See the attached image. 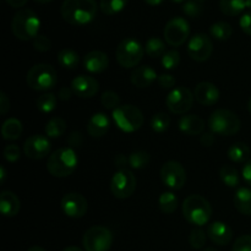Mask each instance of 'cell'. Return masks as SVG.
I'll return each mask as SVG.
<instances>
[{"label":"cell","instance_id":"obj_5","mask_svg":"<svg viewBox=\"0 0 251 251\" xmlns=\"http://www.w3.org/2000/svg\"><path fill=\"white\" fill-rule=\"evenodd\" d=\"M210 131L220 136H232L239 132L242 123L238 115L228 109H216L208 118Z\"/></svg>","mask_w":251,"mask_h":251},{"label":"cell","instance_id":"obj_41","mask_svg":"<svg viewBox=\"0 0 251 251\" xmlns=\"http://www.w3.org/2000/svg\"><path fill=\"white\" fill-rule=\"evenodd\" d=\"M100 102H102V105L104 108L114 110L119 107L120 98L118 93H115L114 91H105L100 96Z\"/></svg>","mask_w":251,"mask_h":251},{"label":"cell","instance_id":"obj_21","mask_svg":"<svg viewBox=\"0 0 251 251\" xmlns=\"http://www.w3.org/2000/svg\"><path fill=\"white\" fill-rule=\"evenodd\" d=\"M131 82L137 88H147L157 80V73L149 65H142L135 69L131 73Z\"/></svg>","mask_w":251,"mask_h":251},{"label":"cell","instance_id":"obj_62","mask_svg":"<svg viewBox=\"0 0 251 251\" xmlns=\"http://www.w3.org/2000/svg\"><path fill=\"white\" fill-rule=\"evenodd\" d=\"M247 7L251 10V0H247Z\"/></svg>","mask_w":251,"mask_h":251},{"label":"cell","instance_id":"obj_48","mask_svg":"<svg viewBox=\"0 0 251 251\" xmlns=\"http://www.w3.org/2000/svg\"><path fill=\"white\" fill-rule=\"evenodd\" d=\"M82 142H83L82 134L78 131L71 132L70 136H69L68 139V144L70 145L71 149H73V147H80L81 145H82Z\"/></svg>","mask_w":251,"mask_h":251},{"label":"cell","instance_id":"obj_34","mask_svg":"<svg viewBox=\"0 0 251 251\" xmlns=\"http://www.w3.org/2000/svg\"><path fill=\"white\" fill-rule=\"evenodd\" d=\"M210 33L217 41H227L233 33V28L228 22L218 21L210 27Z\"/></svg>","mask_w":251,"mask_h":251},{"label":"cell","instance_id":"obj_30","mask_svg":"<svg viewBox=\"0 0 251 251\" xmlns=\"http://www.w3.org/2000/svg\"><path fill=\"white\" fill-rule=\"evenodd\" d=\"M247 7V0H220V9L227 16H237Z\"/></svg>","mask_w":251,"mask_h":251},{"label":"cell","instance_id":"obj_60","mask_svg":"<svg viewBox=\"0 0 251 251\" xmlns=\"http://www.w3.org/2000/svg\"><path fill=\"white\" fill-rule=\"evenodd\" d=\"M248 110H249V113L251 114V97H250L249 102H248Z\"/></svg>","mask_w":251,"mask_h":251},{"label":"cell","instance_id":"obj_37","mask_svg":"<svg viewBox=\"0 0 251 251\" xmlns=\"http://www.w3.org/2000/svg\"><path fill=\"white\" fill-rule=\"evenodd\" d=\"M127 161L132 169H142L149 164L150 154L146 151H135L127 157Z\"/></svg>","mask_w":251,"mask_h":251},{"label":"cell","instance_id":"obj_53","mask_svg":"<svg viewBox=\"0 0 251 251\" xmlns=\"http://www.w3.org/2000/svg\"><path fill=\"white\" fill-rule=\"evenodd\" d=\"M73 90H71V87H61L60 90H59V100H69L71 98V96H73Z\"/></svg>","mask_w":251,"mask_h":251},{"label":"cell","instance_id":"obj_22","mask_svg":"<svg viewBox=\"0 0 251 251\" xmlns=\"http://www.w3.org/2000/svg\"><path fill=\"white\" fill-rule=\"evenodd\" d=\"M110 127V120L104 113H96L91 117L87 124V132L93 139L104 136Z\"/></svg>","mask_w":251,"mask_h":251},{"label":"cell","instance_id":"obj_64","mask_svg":"<svg viewBox=\"0 0 251 251\" xmlns=\"http://www.w3.org/2000/svg\"><path fill=\"white\" fill-rule=\"evenodd\" d=\"M198 1H200V2H201V1H205V0H198Z\"/></svg>","mask_w":251,"mask_h":251},{"label":"cell","instance_id":"obj_61","mask_svg":"<svg viewBox=\"0 0 251 251\" xmlns=\"http://www.w3.org/2000/svg\"><path fill=\"white\" fill-rule=\"evenodd\" d=\"M202 251H217L215 249V248H206V249H203Z\"/></svg>","mask_w":251,"mask_h":251},{"label":"cell","instance_id":"obj_15","mask_svg":"<svg viewBox=\"0 0 251 251\" xmlns=\"http://www.w3.org/2000/svg\"><path fill=\"white\" fill-rule=\"evenodd\" d=\"M61 210L68 217L81 218L87 213V200L78 193H69L61 200Z\"/></svg>","mask_w":251,"mask_h":251},{"label":"cell","instance_id":"obj_26","mask_svg":"<svg viewBox=\"0 0 251 251\" xmlns=\"http://www.w3.org/2000/svg\"><path fill=\"white\" fill-rule=\"evenodd\" d=\"M228 158L234 163H247L250 159L251 151L247 144L244 142H235L228 149Z\"/></svg>","mask_w":251,"mask_h":251},{"label":"cell","instance_id":"obj_2","mask_svg":"<svg viewBox=\"0 0 251 251\" xmlns=\"http://www.w3.org/2000/svg\"><path fill=\"white\" fill-rule=\"evenodd\" d=\"M78 164V157L71 147H61L49 156L47 169L55 178L71 176Z\"/></svg>","mask_w":251,"mask_h":251},{"label":"cell","instance_id":"obj_42","mask_svg":"<svg viewBox=\"0 0 251 251\" xmlns=\"http://www.w3.org/2000/svg\"><path fill=\"white\" fill-rule=\"evenodd\" d=\"M183 11L189 17H199L202 14V5L198 0H186L183 4Z\"/></svg>","mask_w":251,"mask_h":251},{"label":"cell","instance_id":"obj_35","mask_svg":"<svg viewBox=\"0 0 251 251\" xmlns=\"http://www.w3.org/2000/svg\"><path fill=\"white\" fill-rule=\"evenodd\" d=\"M150 125H151L152 130H153L154 132L162 134V132L167 131V130L169 129V125H171V118H169L168 114H166V113L159 112L151 118Z\"/></svg>","mask_w":251,"mask_h":251},{"label":"cell","instance_id":"obj_32","mask_svg":"<svg viewBox=\"0 0 251 251\" xmlns=\"http://www.w3.org/2000/svg\"><path fill=\"white\" fill-rule=\"evenodd\" d=\"M220 178L225 185L229 186V188H237L239 185V173H238L237 168L233 166H223L220 169Z\"/></svg>","mask_w":251,"mask_h":251},{"label":"cell","instance_id":"obj_59","mask_svg":"<svg viewBox=\"0 0 251 251\" xmlns=\"http://www.w3.org/2000/svg\"><path fill=\"white\" fill-rule=\"evenodd\" d=\"M36 2H38V4H48V2H51L53 0H34Z\"/></svg>","mask_w":251,"mask_h":251},{"label":"cell","instance_id":"obj_39","mask_svg":"<svg viewBox=\"0 0 251 251\" xmlns=\"http://www.w3.org/2000/svg\"><path fill=\"white\" fill-rule=\"evenodd\" d=\"M179 63H180V54L176 49L166 51V54L161 58V64L166 70H174L178 68Z\"/></svg>","mask_w":251,"mask_h":251},{"label":"cell","instance_id":"obj_58","mask_svg":"<svg viewBox=\"0 0 251 251\" xmlns=\"http://www.w3.org/2000/svg\"><path fill=\"white\" fill-rule=\"evenodd\" d=\"M27 251H46L43 249V248H41V247H38V245H34V247H32V248H29L28 250Z\"/></svg>","mask_w":251,"mask_h":251},{"label":"cell","instance_id":"obj_13","mask_svg":"<svg viewBox=\"0 0 251 251\" xmlns=\"http://www.w3.org/2000/svg\"><path fill=\"white\" fill-rule=\"evenodd\" d=\"M161 179L172 190H180L186 183V172L176 161H168L161 169Z\"/></svg>","mask_w":251,"mask_h":251},{"label":"cell","instance_id":"obj_4","mask_svg":"<svg viewBox=\"0 0 251 251\" xmlns=\"http://www.w3.org/2000/svg\"><path fill=\"white\" fill-rule=\"evenodd\" d=\"M41 21L32 10L24 9L16 12L11 22L12 33L21 41H29L38 36Z\"/></svg>","mask_w":251,"mask_h":251},{"label":"cell","instance_id":"obj_8","mask_svg":"<svg viewBox=\"0 0 251 251\" xmlns=\"http://www.w3.org/2000/svg\"><path fill=\"white\" fill-rule=\"evenodd\" d=\"M145 54V48L137 39L125 38L118 44L115 56L117 61L122 68L130 69L137 66L142 60Z\"/></svg>","mask_w":251,"mask_h":251},{"label":"cell","instance_id":"obj_7","mask_svg":"<svg viewBox=\"0 0 251 251\" xmlns=\"http://www.w3.org/2000/svg\"><path fill=\"white\" fill-rule=\"evenodd\" d=\"M113 120L122 131L135 132L144 125V114L135 105H119L113 110Z\"/></svg>","mask_w":251,"mask_h":251},{"label":"cell","instance_id":"obj_44","mask_svg":"<svg viewBox=\"0 0 251 251\" xmlns=\"http://www.w3.org/2000/svg\"><path fill=\"white\" fill-rule=\"evenodd\" d=\"M33 47L37 51L44 53V51H48L49 49H50L51 43H50V41H49L48 37L38 34V36L33 39Z\"/></svg>","mask_w":251,"mask_h":251},{"label":"cell","instance_id":"obj_11","mask_svg":"<svg viewBox=\"0 0 251 251\" xmlns=\"http://www.w3.org/2000/svg\"><path fill=\"white\" fill-rule=\"evenodd\" d=\"M164 39L172 47L183 46L190 34L189 22L183 17H173L164 27Z\"/></svg>","mask_w":251,"mask_h":251},{"label":"cell","instance_id":"obj_28","mask_svg":"<svg viewBox=\"0 0 251 251\" xmlns=\"http://www.w3.org/2000/svg\"><path fill=\"white\" fill-rule=\"evenodd\" d=\"M58 63L64 69H75L80 64V55L71 48H64L58 53Z\"/></svg>","mask_w":251,"mask_h":251},{"label":"cell","instance_id":"obj_43","mask_svg":"<svg viewBox=\"0 0 251 251\" xmlns=\"http://www.w3.org/2000/svg\"><path fill=\"white\" fill-rule=\"evenodd\" d=\"M20 149L17 145H7L4 150V157L7 162L10 163H15V162L19 161L20 158Z\"/></svg>","mask_w":251,"mask_h":251},{"label":"cell","instance_id":"obj_16","mask_svg":"<svg viewBox=\"0 0 251 251\" xmlns=\"http://www.w3.org/2000/svg\"><path fill=\"white\" fill-rule=\"evenodd\" d=\"M51 144L49 139L43 135H32L25 141L24 152L28 158L42 159L50 152Z\"/></svg>","mask_w":251,"mask_h":251},{"label":"cell","instance_id":"obj_1","mask_svg":"<svg viewBox=\"0 0 251 251\" xmlns=\"http://www.w3.org/2000/svg\"><path fill=\"white\" fill-rule=\"evenodd\" d=\"M97 9L96 0H64L60 11L68 24L83 26L95 19Z\"/></svg>","mask_w":251,"mask_h":251},{"label":"cell","instance_id":"obj_20","mask_svg":"<svg viewBox=\"0 0 251 251\" xmlns=\"http://www.w3.org/2000/svg\"><path fill=\"white\" fill-rule=\"evenodd\" d=\"M83 65L85 69L91 74L103 73L108 69L109 59L105 53L100 50H92L83 58Z\"/></svg>","mask_w":251,"mask_h":251},{"label":"cell","instance_id":"obj_12","mask_svg":"<svg viewBox=\"0 0 251 251\" xmlns=\"http://www.w3.org/2000/svg\"><path fill=\"white\" fill-rule=\"evenodd\" d=\"M194 100H195L194 93L189 88L180 86V87L173 88L169 92L166 103L169 112L173 114H185L193 107Z\"/></svg>","mask_w":251,"mask_h":251},{"label":"cell","instance_id":"obj_50","mask_svg":"<svg viewBox=\"0 0 251 251\" xmlns=\"http://www.w3.org/2000/svg\"><path fill=\"white\" fill-rule=\"evenodd\" d=\"M10 110V100L5 92L0 93V114L5 115Z\"/></svg>","mask_w":251,"mask_h":251},{"label":"cell","instance_id":"obj_9","mask_svg":"<svg viewBox=\"0 0 251 251\" xmlns=\"http://www.w3.org/2000/svg\"><path fill=\"white\" fill-rule=\"evenodd\" d=\"M82 243L86 251H108L113 244V234L107 227L93 226L86 230Z\"/></svg>","mask_w":251,"mask_h":251},{"label":"cell","instance_id":"obj_3","mask_svg":"<svg viewBox=\"0 0 251 251\" xmlns=\"http://www.w3.org/2000/svg\"><path fill=\"white\" fill-rule=\"evenodd\" d=\"M184 218L196 227L207 225L212 216V207L208 200L201 195H190L183 202Z\"/></svg>","mask_w":251,"mask_h":251},{"label":"cell","instance_id":"obj_25","mask_svg":"<svg viewBox=\"0 0 251 251\" xmlns=\"http://www.w3.org/2000/svg\"><path fill=\"white\" fill-rule=\"evenodd\" d=\"M234 206L239 213L251 216V189L239 188L234 195Z\"/></svg>","mask_w":251,"mask_h":251},{"label":"cell","instance_id":"obj_40","mask_svg":"<svg viewBox=\"0 0 251 251\" xmlns=\"http://www.w3.org/2000/svg\"><path fill=\"white\" fill-rule=\"evenodd\" d=\"M206 240H207V233L201 228H195L189 237V243H190L191 248L196 250L202 249L206 244Z\"/></svg>","mask_w":251,"mask_h":251},{"label":"cell","instance_id":"obj_49","mask_svg":"<svg viewBox=\"0 0 251 251\" xmlns=\"http://www.w3.org/2000/svg\"><path fill=\"white\" fill-rule=\"evenodd\" d=\"M215 141H216V134H213L212 131L205 132V134H202V136H201L200 139L201 145L205 147H211L213 144H215Z\"/></svg>","mask_w":251,"mask_h":251},{"label":"cell","instance_id":"obj_27","mask_svg":"<svg viewBox=\"0 0 251 251\" xmlns=\"http://www.w3.org/2000/svg\"><path fill=\"white\" fill-rule=\"evenodd\" d=\"M22 134V124L16 118H10L5 120L1 126V135L7 141H14L20 139Z\"/></svg>","mask_w":251,"mask_h":251},{"label":"cell","instance_id":"obj_6","mask_svg":"<svg viewBox=\"0 0 251 251\" xmlns=\"http://www.w3.org/2000/svg\"><path fill=\"white\" fill-rule=\"evenodd\" d=\"M58 76L55 69L49 64H36L28 70L26 82L34 91H48L56 85Z\"/></svg>","mask_w":251,"mask_h":251},{"label":"cell","instance_id":"obj_63","mask_svg":"<svg viewBox=\"0 0 251 251\" xmlns=\"http://www.w3.org/2000/svg\"><path fill=\"white\" fill-rule=\"evenodd\" d=\"M171 1H173V2H185V0H171Z\"/></svg>","mask_w":251,"mask_h":251},{"label":"cell","instance_id":"obj_51","mask_svg":"<svg viewBox=\"0 0 251 251\" xmlns=\"http://www.w3.org/2000/svg\"><path fill=\"white\" fill-rule=\"evenodd\" d=\"M242 176H243V179L245 180V183L251 186V159H249V161L245 163V166L243 167Z\"/></svg>","mask_w":251,"mask_h":251},{"label":"cell","instance_id":"obj_18","mask_svg":"<svg viewBox=\"0 0 251 251\" xmlns=\"http://www.w3.org/2000/svg\"><path fill=\"white\" fill-rule=\"evenodd\" d=\"M194 97L200 104L210 107V105H215L220 100V90L212 82L203 81L195 87Z\"/></svg>","mask_w":251,"mask_h":251},{"label":"cell","instance_id":"obj_45","mask_svg":"<svg viewBox=\"0 0 251 251\" xmlns=\"http://www.w3.org/2000/svg\"><path fill=\"white\" fill-rule=\"evenodd\" d=\"M232 251H251V235H242L238 238Z\"/></svg>","mask_w":251,"mask_h":251},{"label":"cell","instance_id":"obj_46","mask_svg":"<svg viewBox=\"0 0 251 251\" xmlns=\"http://www.w3.org/2000/svg\"><path fill=\"white\" fill-rule=\"evenodd\" d=\"M157 81H158V85L164 90H169V88H173L176 86V78L169 74H162L158 76Z\"/></svg>","mask_w":251,"mask_h":251},{"label":"cell","instance_id":"obj_36","mask_svg":"<svg viewBox=\"0 0 251 251\" xmlns=\"http://www.w3.org/2000/svg\"><path fill=\"white\" fill-rule=\"evenodd\" d=\"M129 0H100V7L103 14L115 15L126 6Z\"/></svg>","mask_w":251,"mask_h":251},{"label":"cell","instance_id":"obj_29","mask_svg":"<svg viewBox=\"0 0 251 251\" xmlns=\"http://www.w3.org/2000/svg\"><path fill=\"white\" fill-rule=\"evenodd\" d=\"M66 130V122L63 118H51L48 123L46 124L44 131H46V136L48 139H58V137L63 136L64 132Z\"/></svg>","mask_w":251,"mask_h":251},{"label":"cell","instance_id":"obj_47","mask_svg":"<svg viewBox=\"0 0 251 251\" xmlns=\"http://www.w3.org/2000/svg\"><path fill=\"white\" fill-rule=\"evenodd\" d=\"M240 28L248 36H251V11L245 12L242 17H240Z\"/></svg>","mask_w":251,"mask_h":251},{"label":"cell","instance_id":"obj_57","mask_svg":"<svg viewBox=\"0 0 251 251\" xmlns=\"http://www.w3.org/2000/svg\"><path fill=\"white\" fill-rule=\"evenodd\" d=\"M63 251H83V250L80 249L78 247H68V248H65Z\"/></svg>","mask_w":251,"mask_h":251},{"label":"cell","instance_id":"obj_17","mask_svg":"<svg viewBox=\"0 0 251 251\" xmlns=\"http://www.w3.org/2000/svg\"><path fill=\"white\" fill-rule=\"evenodd\" d=\"M100 83L96 78L88 75H80L71 82V90L74 95L81 98H92L98 92Z\"/></svg>","mask_w":251,"mask_h":251},{"label":"cell","instance_id":"obj_52","mask_svg":"<svg viewBox=\"0 0 251 251\" xmlns=\"http://www.w3.org/2000/svg\"><path fill=\"white\" fill-rule=\"evenodd\" d=\"M114 163L117 166L118 171H120V169H127L126 166L129 164V161H127V157H125L124 154H117L114 159Z\"/></svg>","mask_w":251,"mask_h":251},{"label":"cell","instance_id":"obj_24","mask_svg":"<svg viewBox=\"0 0 251 251\" xmlns=\"http://www.w3.org/2000/svg\"><path fill=\"white\" fill-rule=\"evenodd\" d=\"M179 130L190 136L202 134L205 130V120L199 115H184L179 120Z\"/></svg>","mask_w":251,"mask_h":251},{"label":"cell","instance_id":"obj_19","mask_svg":"<svg viewBox=\"0 0 251 251\" xmlns=\"http://www.w3.org/2000/svg\"><path fill=\"white\" fill-rule=\"evenodd\" d=\"M207 237L215 244L223 247V245H227L232 242L233 232L229 228V226L217 221V222L211 223L207 227Z\"/></svg>","mask_w":251,"mask_h":251},{"label":"cell","instance_id":"obj_38","mask_svg":"<svg viewBox=\"0 0 251 251\" xmlns=\"http://www.w3.org/2000/svg\"><path fill=\"white\" fill-rule=\"evenodd\" d=\"M37 107L42 113H51L56 107V97L54 93H44L37 100Z\"/></svg>","mask_w":251,"mask_h":251},{"label":"cell","instance_id":"obj_10","mask_svg":"<svg viewBox=\"0 0 251 251\" xmlns=\"http://www.w3.org/2000/svg\"><path fill=\"white\" fill-rule=\"evenodd\" d=\"M136 184V176L130 169H120L113 176L110 181V190L115 198L125 200L134 194Z\"/></svg>","mask_w":251,"mask_h":251},{"label":"cell","instance_id":"obj_55","mask_svg":"<svg viewBox=\"0 0 251 251\" xmlns=\"http://www.w3.org/2000/svg\"><path fill=\"white\" fill-rule=\"evenodd\" d=\"M144 1L146 2V4L151 5V6H158V5H161L164 0H144Z\"/></svg>","mask_w":251,"mask_h":251},{"label":"cell","instance_id":"obj_14","mask_svg":"<svg viewBox=\"0 0 251 251\" xmlns=\"http://www.w3.org/2000/svg\"><path fill=\"white\" fill-rule=\"evenodd\" d=\"M213 43L205 33H198L190 38L188 43V54L193 60L203 63L212 55Z\"/></svg>","mask_w":251,"mask_h":251},{"label":"cell","instance_id":"obj_31","mask_svg":"<svg viewBox=\"0 0 251 251\" xmlns=\"http://www.w3.org/2000/svg\"><path fill=\"white\" fill-rule=\"evenodd\" d=\"M178 198H176V194L171 193V191L162 193L158 199L159 208H161L162 212L166 213V215H171V213L176 212V208H178Z\"/></svg>","mask_w":251,"mask_h":251},{"label":"cell","instance_id":"obj_23","mask_svg":"<svg viewBox=\"0 0 251 251\" xmlns=\"http://www.w3.org/2000/svg\"><path fill=\"white\" fill-rule=\"evenodd\" d=\"M21 210L20 199L12 191L5 190L0 195V211L4 217H15Z\"/></svg>","mask_w":251,"mask_h":251},{"label":"cell","instance_id":"obj_54","mask_svg":"<svg viewBox=\"0 0 251 251\" xmlns=\"http://www.w3.org/2000/svg\"><path fill=\"white\" fill-rule=\"evenodd\" d=\"M7 4L11 7H15V9H19V7H22L27 2V0H6Z\"/></svg>","mask_w":251,"mask_h":251},{"label":"cell","instance_id":"obj_56","mask_svg":"<svg viewBox=\"0 0 251 251\" xmlns=\"http://www.w3.org/2000/svg\"><path fill=\"white\" fill-rule=\"evenodd\" d=\"M5 178H6V171H5L4 167H0V183L4 184Z\"/></svg>","mask_w":251,"mask_h":251},{"label":"cell","instance_id":"obj_33","mask_svg":"<svg viewBox=\"0 0 251 251\" xmlns=\"http://www.w3.org/2000/svg\"><path fill=\"white\" fill-rule=\"evenodd\" d=\"M145 51H146L150 58H162L166 54V44L158 37H151L146 42Z\"/></svg>","mask_w":251,"mask_h":251}]
</instances>
